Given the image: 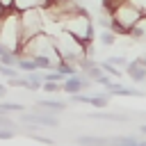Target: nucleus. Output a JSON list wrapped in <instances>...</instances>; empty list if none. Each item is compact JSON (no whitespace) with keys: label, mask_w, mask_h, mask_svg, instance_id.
I'll list each match as a JSON object with an SVG mask.
<instances>
[{"label":"nucleus","mask_w":146,"mask_h":146,"mask_svg":"<svg viewBox=\"0 0 146 146\" xmlns=\"http://www.w3.org/2000/svg\"><path fill=\"white\" fill-rule=\"evenodd\" d=\"M105 91H107L110 96H137V98L144 96V91H139V89H135V87H123V84H119V82H114V80L105 87Z\"/></svg>","instance_id":"9"},{"label":"nucleus","mask_w":146,"mask_h":146,"mask_svg":"<svg viewBox=\"0 0 146 146\" xmlns=\"http://www.w3.org/2000/svg\"><path fill=\"white\" fill-rule=\"evenodd\" d=\"M36 107H46L43 112H50V114H62L66 110V103L57 98H43V100H36Z\"/></svg>","instance_id":"10"},{"label":"nucleus","mask_w":146,"mask_h":146,"mask_svg":"<svg viewBox=\"0 0 146 146\" xmlns=\"http://www.w3.org/2000/svg\"><path fill=\"white\" fill-rule=\"evenodd\" d=\"M125 75H128L132 82H146V66L139 62V57L132 59V62H128V66H125Z\"/></svg>","instance_id":"8"},{"label":"nucleus","mask_w":146,"mask_h":146,"mask_svg":"<svg viewBox=\"0 0 146 146\" xmlns=\"http://www.w3.org/2000/svg\"><path fill=\"white\" fill-rule=\"evenodd\" d=\"M55 36V50H57V57L59 59H68V62H73V64H78L80 59H84L87 57V46L89 43H82L78 36H73L71 32H66V30H59L57 34H52ZM80 68V66H78Z\"/></svg>","instance_id":"1"},{"label":"nucleus","mask_w":146,"mask_h":146,"mask_svg":"<svg viewBox=\"0 0 146 146\" xmlns=\"http://www.w3.org/2000/svg\"><path fill=\"white\" fill-rule=\"evenodd\" d=\"M50 5V0H14V7L18 9V11H23V9H32V7H41V9H46Z\"/></svg>","instance_id":"13"},{"label":"nucleus","mask_w":146,"mask_h":146,"mask_svg":"<svg viewBox=\"0 0 146 146\" xmlns=\"http://www.w3.org/2000/svg\"><path fill=\"white\" fill-rule=\"evenodd\" d=\"M139 62H141V64H144V66H146V57H139Z\"/></svg>","instance_id":"31"},{"label":"nucleus","mask_w":146,"mask_h":146,"mask_svg":"<svg viewBox=\"0 0 146 146\" xmlns=\"http://www.w3.org/2000/svg\"><path fill=\"white\" fill-rule=\"evenodd\" d=\"M91 84H96V82H94V80H89L84 73H75V75H71V78H66V80H64V91H66V94H71V96H75V94H80V91L89 89Z\"/></svg>","instance_id":"6"},{"label":"nucleus","mask_w":146,"mask_h":146,"mask_svg":"<svg viewBox=\"0 0 146 146\" xmlns=\"http://www.w3.org/2000/svg\"><path fill=\"white\" fill-rule=\"evenodd\" d=\"M21 110H25V105H21V103H5V100H0V114H11V112H21Z\"/></svg>","instance_id":"18"},{"label":"nucleus","mask_w":146,"mask_h":146,"mask_svg":"<svg viewBox=\"0 0 146 146\" xmlns=\"http://www.w3.org/2000/svg\"><path fill=\"white\" fill-rule=\"evenodd\" d=\"M5 94H7V87H5V84H0V98H5Z\"/></svg>","instance_id":"29"},{"label":"nucleus","mask_w":146,"mask_h":146,"mask_svg":"<svg viewBox=\"0 0 146 146\" xmlns=\"http://www.w3.org/2000/svg\"><path fill=\"white\" fill-rule=\"evenodd\" d=\"M21 30H23V43L41 32H46V9L32 7L21 11Z\"/></svg>","instance_id":"4"},{"label":"nucleus","mask_w":146,"mask_h":146,"mask_svg":"<svg viewBox=\"0 0 146 146\" xmlns=\"http://www.w3.org/2000/svg\"><path fill=\"white\" fill-rule=\"evenodd\" d=\"M43 91H48V94L64 91V82H43Z\"/></svg>","instance_id":"21"},{"label":"nucleus","mask_w":146,"mask_h":146,"mask_svg":"<svg viewBox=\"0 0 146 146\" xmlns=\"http://www.w3.org/2000/svg\"><path fill=\"white\" fill-rule=\"evenodd\" d=\"M107 62H110V64H114V66H119V68H121V66H123V68L128 66V59H125V57H121V55H114V57H110Z\"/></svg>","instance_id":"24"},{"label":"nucleus","mask_w":146,"mask_h":146,"mask_svg":"<svg viewBox=\"0 0 146 146\" xmlns=\"http://www.w3.org/2000/svg\"><path fill=\"white\" fill-rule=\"evenodd\" d=\"M0 128H14V121L9 119V114H0Z\"/></svg>","instance_id":"26"},{"label":"nucleus","mask_w":146,"mask_h":146,"mask_svg":"<svg viewBox=\"0 0 146 146\" xmlns=\"http://www.w3.org/2000/svg\"><path fill=\"white\" fill-rule=\"evenodd\" d=\"M78 146H110V137H96V135H82L75 139Z\"/></svg>","instance_id":"11"},{"label":"nucleus","mask_w":146,"mask_h":146,"mask_svg":"<svg viewBox=\"0 0 146 146\" xmlns=\"http://www.w3.org/2000/svg\"><path fill=\"white\" fill-rule=\"evenodd\" d=\"M21 121L27 125H46V128H57L59 119L50 112H34V114H21Z\"/></svg>","instance_id":"5"},{"label":"nucleus","mask_w":146,"mask_h":146,"mask_svg":"<svg viewBox=\"0 0 146 146\" xmlns=\"http://www.w3.org/2000/svg\"><path fill=\"white\" fill-rule=\"evenodd\" d=\"M27 137L30 139H34V141H41V144H55L50 137H43V135H36V132H32V130H27Z\"/></svg>","instance_id":"23"},{"label":"nucleus","mask_w":146,"mask_h":146,"mask_svg":"<svg viewBox=\"0 0 146 146\" xmlns=\"http://www.w3.org/2000/svg\"><path fill=\"white\" fill-rule=\"evenodd\" d=\"M16 137V130L14 128H0V139L7 141V139H14Z\"/></svg>","instance_id":"25"},{"label":"nucleus","mask_w":146,"mask_h":146,"mask_svg":"<svg viewBox=\"0 0 146 146\" xmlns=\"http://www.w3.org/2000/svg\"><path fill=\"white\" fill-rule=\"evenodd\" d=\"M0 7H2L5 11H11V9H16V7H14V0H0Z\"/></svg>","instance_id":"27"},{"label":"nucleus","mask_w":146,"mask_h":146,"mask_svg":"<svg viewBox=\"0 0 146 146\" xmlns=\"http://www.w3.org/2000/svg\"><path fill=\"white\" fill-rule=\"evenodd\" d=\"M139 132H141V135L146 137V123H144V125H139Z\"/></svg>","instance_id":"30"},{"label":"nucleus","mask_w":146,"mask_h":146,"mask_svg":"<svg viewBox=\"0 0 146 146\" xmlns=\"http://www.w3.org/2000/svg\"><path fill=\"white\" fill-rule=\"evenodd\" d=\"M89 119H103V121H125L123 114H107V112H91Z\"/></svg>","instance_id":"16"},{"label":"nucleus","mask_w":146,"mask_h":146,"mask_svg":"<svg viewBox=\"0 0 146 146\" xmlns=\"http://www.w3.org/2000/svg\"><path fill=\"white\" fill-rule=\"evenodd\" d=\"M71 100H73V103H82V105H91V107L103 110V107L110 105V94H107V91H98V94H91V96L75 94V96H71Z\"/></svg>","instance_id":"7"},{"label":"nucleus","mask_w":146,"mask_h":146,"mask_svg":"<svg viewBox=\"0 0 146 146\" xmlns=\"http://www.w3.org/2000/svg\"><path fill=\"white\" fill-rule=\"evenodd\" d=\"M98 25H100L103 30H112V27H114V21H112V14H107V11H105V14H103V16L98 18Z\"/></svg>","instance_id":"20"},{"label":"nucleus","mask_w":146,"mask_h":146,"mask_svg":"<svg viewBox=\"0 0 146 146\" xmlns=\"http://www.w3.org/2000/svg\"><path fill=\"white\" fill-rule=\"evenodd\" d=\"M130 2H132V5H137V7H139L144 14H146V0H130Z\"/></svg>","instance_id":"28"},{"label":"nucleus","mask_w":146,"mask_h":146,"mask_svg":"<svg viewBox=\"0 0 146 146\" xmlns=\"http://www.w3.org/2000/svg\"><path fill=\"white\" fill-rule=\"evenodd\" d=\"M100 66H103V71H105L107 75H112V78H121V75H125V71H121L119 66H114V64H110L107 59H105V62H100Z\"/></svg>","instance_id":"17"},{"label":"nucleus","mask_w":146,"mask_h":146,"mask_svg":"<svg viewBox=\"0 0 146 146\" xmlns=\"http://www.w3.org/2000/svg\"><path fill=\"white\" fill-rule=\"evenodd\" d=\"M128 36H130L132 41H146V14L132 25V30L128 32Z\"/></svg>","instance_id":"12"},{"label":"nucleus","mask_w":146,"mask_h":146,"mask_svg":"<svg viewBox=\"0 0 146 146\" xmlns=\"http://www.w3.org/2000/svg\"><path fill=\"white\" fill-rule=\"evenodd\" d=\"M0 73H2L5 78H16V75H18L16 66H7V64H0Z\"/></svg>","instance_id":"22"},{"label":"nucleus","mask_w":146,"mask_h":146,"mask_svg":"<svg viewBox=\"0 0 146 146\" xmlns=\"http://www.w3.org/2000/svg\"><path fill=\"white\" fill-rule=\"evenodd\" d=\"M98 41H100L103 46H114V43H116V32H114V30H103V32L98 34Z\"/></svg>","instance_id":"15"},{"label":"nucleus","mask_w":146,"mask_h":146,"mask_svg":"<svg viewBox=\"0 0 146 146\" xmlns=\"http://www.w3.org/2000/svg\"><path fill=\"white\" fill-rule=\"evenodd\" d=\"M64 80H66V75L59 73V71H55V68H50L48 73H43V82H64Z\"/></svg>","instance_id":"19"},{"label":"nucleus","mask_w":146,"mask_h":146,"mask_svg":"<svg viewBox=\"0 0 146 146\" xmlns=\"http://www.w3.org/2000/svg\"><path fill=\"white\" fill-rule=\"evenodd\" d=\"M18 71H23V73H32V71H36V62H34V57H18Z\"/></svg>","instance_id":"14"},{"label":"nucleus","mask_w":146,"mask_h":146,"mask_svg":"<svg viewBox=\"0 0 146 146\" xmlns=\"http://www.w3.org/2000/svg\"><path fill=\"white\" fill-rule=\"evenodd\" d=\"M144 16V11L137 7V5H132L130 0L128 2H123V5H119L116 9H112V21H114V32L116 34H121V36H125L130 30H132V25L139 21Z\"/></svg>","instance_id":"3"},{"label":"nucleus","mask_w":146,"mask_h":146,"mask_svg":"<svg viewBox=\"0 0 146 146\" xmlns=\"http://www.w3.org/2000/svg\"><path fill=\"white\" fill-rule=\"evenodd\" d=\"M62 30L71 32V34H73V36H78L82 43H91V41H94V36H96L94 21H91V16L87 14V9H82V7L62 21Z\"/></svg>","instance_id":"2"}]
</instances>
